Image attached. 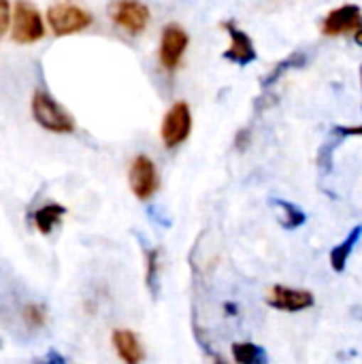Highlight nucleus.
Wrapping results in <instances>:
<instances>
[{
  "instance_id": "23",
  "label": "nucleus",
  "mask_w": 362,
  "mask_h": 364,
  "mask_svg": "<svg viewBox=\"0 0 362 364\" xmlns=\"http://www.w3.org/2000/svg\"><path fill=\"white\" fill-rule=\"evenodd\" d=\"M215 364H226V363H222V360H220V358H218V360H215Z\"/></svg>"
},
{
  "instance_id": "16",
  "label": "nucleus",
  "mask_w": 362,
  "mask_h": 364,
  "mask_svg": "<svg viewBox=\"0 0 362 364\" xmlns=\"http://www.w3.org/2000/svg\"><path fill=\"white\" fill-rule=\"evenodd\" d=\"M273 205H277V207L284 211L282 226H284L286 230H297V228H301V226L307 222V215H305V211H303L299 205L288 203V200H273Z\"/></svg>"
},
{
  "instance_id": "2",
  "label": "nucleus",
  "mask_w": 362,
  "mask_h": 364,
  "mask_svg": "<svg viewBox=\"0 0 362 364\" xmlns=\"http://www.w3.org/2000/svg\"><path fill=\"white\" fill-rule=\"evenodd\" d=\"M45 36V21L38 9L28 0H17L11 19V38L19 45H32Z\"/></svg>"
},
{
  "instance_id": "15",
  "label": "nucleus",
  "mask_w": 362,
  "mask_h": 364,
  "mask_svg": "<svg viewBox=\"0 0 362 364\" xmlns=\"http://www.w3.org/2000/svg\"><path fill=\"white\" fill-rule=\"evenodd\" d=\"M233 358L237 364H269V356L265 348L250 343V341L233 343Z\"/></svg>"
},
{
  "instance_id": "1",
  "label": "nucleus",
  "mask_w": 362,
  "mask_h": 364,
  "mask_svg": "<svg viewBox=\"0 0 362 364\" xmlns=\"http://www.w3.org/2000/svg\"><path fill=\"white\" fill-rule=\"evenodd\" d=\"M32 117L34 122L55 134H70L75 132V119L73 115L45 90H36L32 94Z\"/></svg>"
},
{
  "instance_id": "24",
  "label": "nucleus",
  "mask_w": 362,
  "mask_h": 364,
  "mask_svg": "<svg viewBox=\"0 0 362 364\" xmlns=\"http://www.w3.org/2000/svg\"><path fill=\"white\" fill-rule=\"evenodd\" d=\"M361 83H362V66H361Z\"/></svg>"
},
{
  "instance_id": "22",
  "label": "nucleus",
  "mask_w": 362,
  "mask_h": 364,
  "mask_svg": "<svg viewBox=\"0 0 362 364\" xmlns=\"http://www.w3.org/2000/svg\"><path fill=\"white\" fill-rule=\"evenodd\" d=\"M226 309L230 311V316H235V314H237V307H235L233 303H228V305H226Z\"/></svg>"
},
{
  "instance_id": "10",
  "label": "nucleus",
  "mask_w": 362,
  "mask_h": 364,
  "mask_svg": "<svg viewBox=\"0 0 362 364\" xmlns=\"http://www.w3.org/2000/svg\"><path fill=\"white\" fill-rule=\"evenodd\" d=\"M267 303L273 309L288 311V314H297V311H305V309L314 307V294L309 290L275 286V288L269 290Z\"/></svg>"
},
{
  "instance_id": "5",
  "label": "nucleus",
  "mask_w": 362,
  "mask_h": 364,
  "mask_svg": "<svg viewBox=\"0 0 362 364\" xmlns=\"http://www.w3.org/2000/svg\"><path fill=\"white\" fill-rule=\"evenodd\" d=\"M324 36H346L352 34L354 43L362 47V9L358 4H341L333 9L320 26Z\"/></svg>"
},
{
  "instance_id": "4",
  "label": "nucleus",
  "mask_w": 362,
  "mask_h": 364,
  "mask_svg": "<svg viewBox=\"0 0 362 364\" xmlns=\"http://www.w3.org/2000/svg\"><path fill=\"white\" fill-rule=\"evenodd\" d=\"M109 17L119 30L130 36H137L149 26L151 13L149 6L141 0H113L109 4Z\"/></svg>"
},
{
  "instance_id": "11",
  "label": "nucleus",
  "mask_w": 362,
  "mask_h": 364,
  "mask_svg": "<svg viewBox=\"0 0 362 364\" xmlns=\"http://www.w3.org/2000/svg\"><path fill=\"white\" fill-rule=\"evenodd\" d=\"M111 343L115 348V354L119 356V360L124 364H141L145 358L143 346L139 341V337L132 331L126 328H117L111 335Z\"/></svg>"
},
{
  "instance_id": "17",
  "label": "nucleus",
  "mask_w": 362,
  "mask_h": 364,
  "mask_svg": "<svg viewBox=\"0 0 362 364\" xmlns=\"http://www.w3.org/2000/svg\"><path fill=\"white\" fill-rule=\"evenodd\" d=\"M23 320L26 324H30L32 328H41L47 322V314L41 305H28L23 309Z\"/></svg>"
},
{
  "instance_id": "25",
  "label": "nucleus",
  "mask_w": 362,
  "mask_h": 364,
  "mask_svg": "<svg viewBox=\"0 0 362 364\" xmlns=\"http://www.w3.org/2000/svg\"><path fill=\"white\" fill-rule=\"evenodd\" d=\"M0 346H2V341H0Z\"/></svg>"
},
{
  "instance_id": "7",
  "label": "nucleus",
  "mask_w": 362,
  "mask_h": 364,
  "mask_svg": "<svg viewBox=\"0 0 362 364\" xmlns=\"http://www.w3.org/2000/svg\"><path fill=\"white\" fill-rule=\"evenodd\" d=\"M188 45H190V36H188V32L179 23L164 26V30L160 34V47H158L160 66L166 73L177 70L181 66V62H183V55L188 51Z\"/></svg>"
},
{
  "instance_id": "21",
  "label": "nucleus",
  "mask_w": 362,
  "mask_h": 364,
  "mask_svg": "<svg viewBox=\"0 0 362 364\" xmlns=\"http://www.w3.org/2000/svg\"><path fill=\"white\" fill-rule=\"evenodd\" d=\"M250 139H252V134H250L247 128L239 130V132H237V139H235V147H237V149H245V147L250 145Z\"/></svg>"
},
{
  "instance_id": "3",
  "label": "nucleus",
  "mask_w": 362,
  "mask_h": 364,
  "mask_svg": "<svg viewBox=\"0 0 362 364\" xmlns=\"http://www.w3.org/2000/svg\"><path fill=\"white\" fill-rule=\"evenodd\" d=\"M47 21L55 36H70L92 26V15L75 2H55L47 9Z\"/></svg>"
},
{
  "instance_id": "8",
  "label": "nucleus",
  "mask_w": 362,
  "mask_h": 364,
  "mask_svg": "<svg viewBox=\"0 0 362 364\" xmlns=\"http://www.w3.org/2000/svg\"><path fill=\"white\" fill-rule=\"evenodd\" d=\"M128 183H130L132 194L139 200H149L158 192V186H160L158 168L149 156L141 154L132 160L130 171H128Z\"/></svg>"
},
{
  "instance_id": "19",
  "label": "nucleus",
  "mask_w": 362,
  "mask_h": 364,
  "mask_svg": "<svg viewBox=\"0 0 362 364\" xmlns=\"http://www.w3.org/2000/svg\"><path fill=\"white\" fill-rule=\"evenodd\" d=\"M11 19H13V15H11V4H9V0H0V41H2V36L6 34Z\"/></svg>"
},
{
  "instance_id": "6",
  "label": "nucleus",
  "mask_w": 362,
  "mask_h": 364,
  "mask_svg": "<svg viewBox=\"0 0 362 364\" xmlns=\"http://www.w3.org/2000/svg\"><path fill=\"white\" fill-rule=\"evenodd\" d=\"M192 132V111L186 100H177L171 105V109L164 113L160 136L166 149H175L181 143L188 141Z\"/></svg>"
},
{
  "instance_id": "20",
  "label": "nucleus",
  "mask_w": 362,
  "mask_h": 364,
  "mask_svg": "<svg viewBox=\"0 0 362 364\" xmlns=\"http://www.w3.org/2000/svg\"><path fill=\"white\" fill-rule=\"evenodd\" d=\"M34 364H66V358L62 354H58L55 350H49L47 356H43L41 360H36Z\"/></svg>"
},
{
  "instance_id": "13",
  "label": "nucleus",
  "mask_w": 362,
  "mask_h": 364,
  "mask_svg": "<svg viewBox=\"0 0 362 364\" xmlns=\"http://www.w3.org/2000/svg\"><path fill=\"white\" fill-rule=\"evenodd\" d=\"M307 64V55L303 53V51H294V53H290L288 58H284L282 62H277L267 75H265V79H262V87L265 90H269L271 85H275L277 81H282L290 70H297V68H303Z\"/></svg>"
},
{
  "instance_id": "12",
  "label": "nucleus",
  "mask_w": 362,
  "mask_h": 364,
  "mask_svg": "<svg viewBox=\"0 0 362 364\" xmlns=\"http://www.w3.org/2000/svg\"><path fill=\"white\" fill-rule=\"evenodd\" d=\"M362 237V226H354L352 230H350V235L339 243V245H335L333 247V252H331V267H333V271L335 273H344V269H346V264H348V260H350V256H352V252H354V247L358 245V241H361Z\"/></svg>"
},
{
  "instance_id": "18",
  "label": "nucleus",
  "mask_w": 362,
  "mask_h": 364,
  "mask_svg": "<svg viewBox=\"0 0 362 364\" xmlns=\"http://www.w3.org/2000/svg\"><path fill=\"white\" fill-rule=\"evenodd\" d=\"M158 250H149L147 252V286L151 290V294L158 292Z\"/></svg>"
},
{
  "instance_id": "9",
  "label": "nucleus",
  "mask_w": 362,
  "mask_h": 364,
  "mask_svg": "<svg viewBox=\"0 0 362 364\" xmlns=\"http://www.w3.org/2000/svg\"><path fill=\"white\" fill-rule=\"evenodd\" d=\"M222 30L230 38V45L224 51V60H228L237 66H247V64L258 60V51L254 47V41L250 38V34L243 28H239L233 19H228V21H222Z\"/></svg>"
},
{
  "instance_id": "14",
  "label": "nucleus",
  "mask_w": 362,
  "mask_h": 364,
  "mask_svg": "<svg viewBox=\"0 0 362 364\" xmlns=\"http://www.w3.org/2000/svg\"><path fill=\"white\" fill-rule=\"evenodd\" d=\"M64 215H66V209L62 205H55V203L43 205L41 209L34 211V226L41 235H49L62 222Z\"/></svg>"
}]
</instances>
